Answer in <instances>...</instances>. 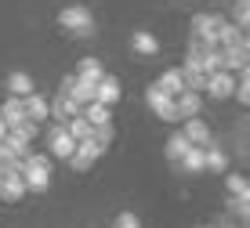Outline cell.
<instances>
[{
    "label": "cell",
    "instance_id": "6da1fadb",
    "mask_svg": "<svg viewBox=\"0 0 250 228\" xmlns=\"http://www.w3.org/2000/svg\"><path fill=\"white\" fill-rule=\"evenodd\" d=\"M22 178H25V192H47L51 188V156H40L29 148L22 160Z\"/></svg>",
    "mask_w": 250,
    "mask_h": 228
},
{
    "label": "cell",
    "instance_id": "7a4b0ae2",
    "mask_svg": "<svg viewBox=\"0 0 250 228\" xmlns=\"http://www.w3.org/2000/svg\"><path fill=\"white\" fill-rule=\"evenodd\" d=\"M58 25L69 29L73 37H91L94 33V15H91V7H83V4H69V7L58 11Z\"/></svg>",
    "mask_w": 250,
    "mask_h": 228
},
{
    "label": "cell",
    "instance_id": "3957f363",
    "mask_svg": "<svg viewBox=\"0 0 250 228\" xmlns=\"http://www.w3.org/2000/svg\"><path fill=\"white\" fill-rule=\"evenodd\" d=\"M102 152H105V145H98L94 138H83V142H76L73 156H69V166H73V170H91V166L102 160Z\"/></svg>",
    "mask_w": 250,
    "mask_h": 228
},
{
    "label": "cell",
    "instance_id": "277c9868",
    "mask_svg": "<svg viewBox=\"0 0 250 228\" xmlns=\"http://www.w3.org/2000/svg\"><path fill=\"white\" fill-rule=\"evenodd\" d=\"M145 105H149L152 112H156L160 120H167V124H174L178 120V109H174V98H167V94L160 91L156 83L149 87V91H145Z\"/></svg>",
    "mask_w": 250,
    "mask_h": 228
},
{
    "label": "cell",
    "instance_id": "5b68a950",
    "mask_svg": "<svg viewBox=\"0 0 250 228\" xmlns=\"http://www.w3.org/2000/svg\"><path fill=\"white\" fill-rule=\"evenodd\" d=\"M225 22L221 15H210V11H200V15H192V37H200L203 43H210V47H218L214 43V37H218V25Z\"/></svg>",
    "mask_w": 250,
    "mask_h": 228
},
{
    "label": "cell",
    "instance_id": "8992f818",
    "mask_svg": "<svg viewBox=\"0 0 250 228\" xmlns=\"http://www.w3.org/2000/svg\"><path fill=\"white\" fill-rule=\"evenodd\" d=\"M232 87H236V73H225V69H214L210 76H207L203 91L210 94V98H232Z\"/></svg>",
    "mask_w": 250,
    "mask_h": 228
},
{
    "label": "cell",
    "instance_id": "52a82bcc",
    "mask_svg": "<svg viewBox=\"0 0 250 228\" xmlns=\"http://www.w3.org/2000/svg\"><path fill=\"white\" fill-rule=\"evenodd\" d=\"M47 148H51V156H55V160H65V163H69V156H73L76 142L65 134V127H62V124H55V127L47 130Z\"/></svg>",
    "mask_w": 250,
    "mask_h": 228
},
{
    "label": "cell",
    "instance_id": "ba28073f",
    "mask_svg": "<svg viewBox=\"0 0 250 228\" xmlns=\"http://www.w3.org/2000/svg\"><path fill=\"white\" fill-rule=\"evenodd\" d=\"M221 51V69L225 73H243L250 62V43H236V47H218Z\"/></svg>",
    "mask_w": 250,
    "mask_h": 228
},
{
    "label": "cell",
    "instance_id": "9c48e42d",
    "mask_svg": "<svg viewBox=\"0 0 250 228\" xmlns=\"http://www.w3.org/2000/svg\"><path fill=\"white\" fill-rule=\"evenodd\" d=\"M22 196H25L22 170H4V178H0V199H4V203H19Z\"/></svg>",
    "mask_w": 250,
    "mask_h": 228
},
{
    "label": "cell",
    "instance_id": "30bf717a",
    "mask_svg": "<svg viewBox=\"0 0 250 228\" xmlns=\"http://www.w3.org/2000/svg\"><path fill=\"white\" fill-rule=\"evenodd\" d=\"M120 94H124V91H120V80H116V76H102V80L98 83H94V102H102V105H109V109H113V105L120 102Z\"/></svg>",
    "mask_w": 250,
    "mask_h": 228
},
{
    "label": "cell",
    "instance_id": "8fae6325",
    "mask_svg": "<svg viewBox=\"0 0 250 228\" xmlns=\"http://www.w3.org/2000/svg\"><path fill=\"white\" fill-rule=\"evenodd\" d=\"M174 109H178V120L200 116V109H203V94H200V91H182V94L174 98Z\"/></svg>",
    "mask_w": 250,
    "mask_h": 228
},
{
    "label": "cell",
    "instance_id": "7c38bea8",
    "mask_svg": "<svg viewBox=\"0 0 250 228\" xmlns=\"http://www.w3.org/2000/svg\"><path fill=\"white\" fill-rule=\"evenodd\" d=\"M182 134L188 138L192 145H210V127H207V120H200V116H188L185 120V127H182Z\"/></svg>",
    "mask_w": 250,
    "mask_h": 228
},
{
    "label": "cell",
    "instance_id": "4fadbf2b",
    "mask_svg": "<svg viewBox=\"0 0 250 228\" xmlns=\"http://www.w3.org/2000/svg\"><path fill=\"white\" fill-rule=\"evenodd\" d=\"M214 43H218V47H236V43H247V29H239L236 22H221Z\"/></svg>",
    "mask_w": 250,
    "mask_h": 228
},
{
    "label": "cell",
    "instance_id": "5bb4252c",
    "mask_svg": "<svg viewBox=\"0 0 250 228\" xmlns=\"http://www.w3.org/2000/svg\"><path fill=\"white\" fill-rule=\"evenodd\" d=\"M22 109H25V120H33V124H40V120L51 116V112H47V98H40L37 91L22 98Z\"/></svg>",
    "mask_w": 250,
    "mask_h": 228
},
{
    "label": "cell",
    "instance_id": "9a60e30c",
    "mask_svg": "<svg viewBox=\"0 0 250 228\" xmlns=\"http://www.w3.org/2000/svg\"><path fill=\"white\" fill-rule=\"evenodd\" d=\"M156 87L167 98H178V94L185 91V80H182V69H167V73H160V80H156Z\"/></svg>",
    "mask_w": 250,
    "mask_h": 228
},
{
    "label": "cell",
    "instance_id": "2e32d148",
    "mask_svg": "<svg viewBox=\"0 0 250 228\" xmlns=\"http://www.w3.org/2000/svg\"><path fill=\"white\" fill-rule=\"evenodd\" d=\"M203 166L214 170V174H225L229 170V152L218 148V145H203Z\"/></svg>",
    "mask_w": 250,
    "mask_h": 228
},
{
    "label": "cell",
    "instance_id": "e0dca14e",
    "mask_svg": "<svg viewBox=\"0 0 250 228\" xmlns=\"http://www.w3.org/2000/svg\"><path fill=\"white\" fill-rule=\"evenodd\" d=\"M131 47H134V55H145V58L160 55V40L152 37V33H145V29L131 33Z\"/></svg>",
    "mask_w": 250,
    "mask_h": 228
},
{
    "label": "cell",
    "instance_id": "ac0fdd59",
    "mask_svg": "<svg viewBox=\"0 0 250 228\" xmlns=\"http://www.w3.org/2000/svg\"><path fill=\"white\" fill-rule=\"evenodd\" d=\"M7 91H11L15 98H25V94H33L37 87H33V76H29V73L15 69V73H7Z\"/></svg>",
    "mask_w": 250,
    "mask_h": 228
},
{
    "label": "cell",
    "instance_id": "d6986e66",
    "mask_svg": "<svg viewBox=\"0 0 250 228\" xmlns=\"http://www.w3.org/2000/svg\"><path fill=\"white\" fill-rule=\"evenodd\" d=\"M178 166H182L185 174H203L207 170V166H203V148L200 145H188L182 152V160H178Z\"/></svg>",
    "mask_w": 250,
    "mask_h": 228
},
{
    "label": "cell",
    "instance_id": "ffe728a7",
    "mask_svg": "<svg viewBox=\"0 0 250 228\" xmlns=\"http://www.w3.org/2000/svg\"><path fill=\"white\" fill-rule=\"evenodd\" d=\"M182 80H185V91H200V94H203L207 73H200V69H196L192 58H185V62H182Z\"/></svg>",
    "mask_w": 250,
    "mask_h": 228
},
{
    "label": "cell",
    "instance_id": "44dd1931",
    "mask_svg": "<svg viewBox=\"0 0 250 228\" xmlns=\"http://www.w3.org/2000/svg\"><path fill=\"white\" fill-rule=\"evenodd\" d=\"M80 116L87 120L91 127H98V124H113V112H109V105H102V102H87Z\"/></svg>",
    "mask_w": 250,
    "mask_h": 228
},
{
    "label": "cell",
    "instance_id": "7402d4cb",
    "mask_svg": "<svg viewBox=\"0 0 250 228\" xmlns=\"http://www.w3.org/2000/svg\"><path fill=\"white\" fill-rule=\"evenodd\" d=\"M76 76H80L83 83H98L102 76H105V69H102L98 58H80V65H76Z\"/></svg>",
    "mask_w": 250,
    "mask_h": 228
},
{
    "label": "cell",
    "instance_id": "603a6c76",
    "mask_svg": "<svg viewBox=\"0 0 250 228\" xmlns=\"http://www.w3.org/2000/svg\"><path fill=\"white\" fill-rule=\"evenodd\" d=\"M0 116H4V124L7 127H15V124H25V109H22V98H7L4 105H0Z\"/></svg>",
    "mask_w": 250,
    "mask_h": 228
},
{
    "label": "cell",
    "instance_id": "cb8c5ba5",
    "mask_svg": "<svg viewBox=\"0 0 250 228\" xmlns=\"http://www.w3.org/2000/svg\"><path fill=\"white\" fill-rule=\"evenodd\" d=\"M62 127H65V134L73 138V142H83V138H91V124L83 116H69L62 120Z\"/></svg>",
    "mask_w": 250,
    "mask_h": 228
},
{
    "label": "cell",
    "instance_id": "d4e9b609",
    "mask_svg": "<svg viewBox=\"0 0 250 228\" xmlns=\"http://www.w3.org/2000/svg\"><path fill=\"white\" fill-rule=\"evenodd\" d=\"M7 138H11V142H19V145H33V138H37V124H33V120H25V124L7 127Z\"/></svg>",
    "mask_w": 250,
    "mask_h": 228
},
{
    "label": "cell",
    "instance_id": "484cf974",
    "mask_svg": "<svg viewBox=\"0 0 250 228\" xmlns=\"http://www.w3.org/2000/svg\"><path fill=\"white\" fill-rule=\"evenodd\" d=\"M225 188H229L232 199H250V185H247L243 174H225Z\"/></svg>",
    "mask_w": 250,
    "mask_h": 228
},
{
    "label": "cell",
    "instance_id": "4316f807",
    "mask_svg": "<svg viewBox=\"0 0 250 228\" xmlns=\"http://www.w3.org/2000/svg\"><path fill=\"white\" fill-rule=\"evenodd\" d=\"M188 145H192V142H188L182 130H178V134H170V138H167V148H163V152H167V160H170V163H178V160H182V152H185Z\"/></svg>",
    "mask_w": 250,
    "mask_h": 228
},
{
    "label": "cell",
    "instance_id": "83f0119b",
    "mask_svg": "<svg viewBox=\"0 0 250 228\" xmlns=\"http://www.w3.org/2000/svg\"><path fill=\"white\" fill-rule=\"evenodd\" d=\"M91 138H94V142H98V145H113L116 142V130H113V124H98V127H91Z\"/></svg>",
    "mask_w": 250,
    "mask_h": 228
},
{
    "label": "cell",
    "instance_id": "f1b7e54d",
    "mask_svg": "<svg viewBox=\"0 0 250 228\" xmlns=\"http://www.w3.org/2000/svg\"><path fill=\"white\" fill-rule=\"evenodd\" d=\"M232 94L239 98V105H250V76H247V69L239 73V83L232 87Z\"/></svg>",
    "mask_w": 250,
    "mask_h": 228
},
{
    "label": "cell",
    "instance_id": "f546056e",
    "mask_svg": "<svg viewBox=\"0 0 250 228\" xmlns=\"http://www.w3.org/2000/svg\"><path fill=\"white\" fill-rule=\"evenodd\" d=\"M236 25H239V29L250 25V0H239V4H236Z\"/></svg>",
    "mask_w": 250,
    "mask_h": 228
},
{
    "label": "cell",
    "instance_id": "4dcf8cb0",
    "mask_svg": "<svg viewBox=\"0 0 250 228\" xmlns=\"http://www.w3.org/2000/svg\"><path fill=\"white\" fill-rule=\"evenodd\" d=\"M113 228H142V221H138V214H131V210H124V214L113 221Z\"/></svg>",
    "mask_w": 250,
    "mask_h": 228
},
{
    "label": "cell",
    "instance_id": "1f68e13d",
    "mask_svg": "<svg viewBox=\"0 0 250 228\" xmlns=\"http://www.w3.org/2000/svg\"><path fill=\"white\" fill-rule=\"evenodd\" d=\"M7 134V124H4V116H0V138H4Z\"/></svg>",
    "mask_w": 250,
    "mask_h": 228
},
{
    "label": "cell",
    "instance_id": "d6a6232c",
    "mask_svg": "<svg viewBox=\"0 0 250 228\" xmlns=\"http://www.w3.org/2000/svg\"><path fill=\"white\" fill-rule=\"evenodd\" d=\"M0 178H4V166H0Z\"/></svg>",
    "mask_w": 250,
    "mask_h": 228
},
{
    "label": "cell",
    "instance_id": "836d02e7",
    "mask_svg": "<svg viewBox=\"0 0 250 228\" xmlns=\"http://www.w3.org/2000/svg\"><path fill=\"white\" fill-rule=\"evenodd\" d=\"M196 228H207V225H196Z\"/></svg>",
    "mask_w": 250,
    "mask_h": 228
}]
</instances>
